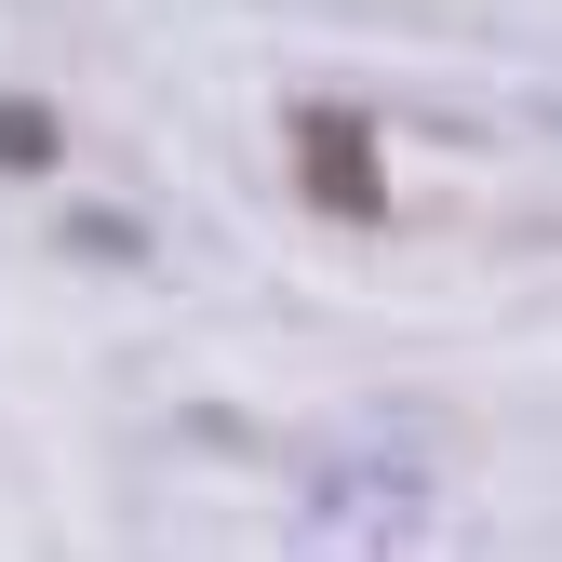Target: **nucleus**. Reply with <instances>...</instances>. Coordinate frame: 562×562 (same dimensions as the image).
<instances>
[{
  "label": "nucleus",
  "instance_id": "f257e3e1",
  "mask_svg": "<svg viewBox=\"0 0 562 562\" xmlns=\"http://www.w3.org/2000/svg\"><path fill=\"white\" fill-rule=\"evenodd\" d=\"M295 161H308V201H322V215H389V175H375V134L362 121L308 108L295 121Z\"/></svg>",
  "mask_w": 562,
  "mask_h": 562
},
{
  "label": "nucleus",
  "instance_id": "f03ea898",
  "mask_svg": "<svg viewBox=\"0 0 562 562\" xmlns=\"http://www.w3.org/2000/svg\"><path fill=\"white\" fill-rule=\"evenodd\" d=\"M0 175H54V108H0Z\"/></svg>",
  "mask_w": 562,
  "mask_h": 562
}]
</instances>
